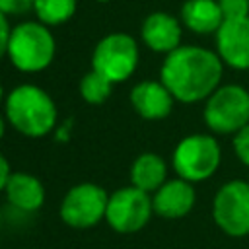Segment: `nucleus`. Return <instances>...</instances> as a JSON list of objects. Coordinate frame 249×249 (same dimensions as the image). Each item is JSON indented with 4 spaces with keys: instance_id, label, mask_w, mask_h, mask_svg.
<instances>
[{
    "instance_id": "nucleus-1",
    "label": "nucleus",
    "mask_w": 249,
    "mask_h": 249,
    "mask_svg": "<svg viewBox=\"0 0 249 249\" xmlns=\"http://www.w3.org/2000/svg\"><path fill=\"white\" fill-rule=\"evenodd\" d=\"M222 72L224 62L218 53L196 45H181L165 54L160 80L175 101L196 103L208 99L220 88Z\"/></svg>"
},
{
    "instance_id": "nucleus-2",
    "label": "nucleus",
    "mask_w": 249,
    "mask_h": 249,
    "mask_svg": "<svg viewBox=\"0 0 249 249\" xmlns=\"http://www.w3.org/2000/svg\"><path fill=\"white\" fill-rule=\"evenodd\" d=\"M56 105L39 86L21 84L6 97V121L23 136L41 138L56 124Z\"/></svg>"
},
{
    "instance_id": "nucleus-3",
    "label": "nucleus",
    "mask_w": 249,
    "mask_h": 249,
    "mask_svg": "<svg viewBox=\"0 0 249 249\" xmlns=\"http://www.w3.org/2000/svg\"><path fill=\"white\" fill-rule=\"evenodd\" d=\"M54 37L41 21H21L12 27L6 56L19 72H41L54 58Z\"/></svg>"
},
{
    "instance_id": "nucleus-4",
    "label": "nucleus",
    "mask_w": 249,
    "mask_h": 249,
    "mask_svg": "<svg viewBox=\"0 0 249 249\" xmlns=\"http://www.w3.org/2000/svg\"><path fill=\"white\" fill-rule=\"evenodd\" d=\"M220 161L222 150L218 140L200 132L181 138L171 156L175 173L189 183H198L212 177L220 167Z\"/></svg>"
},
{
    "instance_id": "nucleus-5",
    "label": "nucleus",
    "mask_w": 249,
    "mask_h": 249,
    "mask_svg": "<svg viewBox=\"0 0 249 249\" xmlns=\"http://www.w3.org/2000/svg\"><path fill=\"white\" fill-rule=\"evenodd\" d=\"M204 123L212 132L235 134L249 124V91L237 84L220 86L204 103Z\"/></svg>"
},
{
    "instance_id": "nucleus-6",
    "label": "nucleus",
    "mask_w": 249,
    "mask_h": 249,
    "mask_svg": "<svg viewBox=\"0 0 249 249\" xmlns=\"http://www.w3.org/2000/svg\"><path fill=\"white\" fill-rule=\"evenodd\" d=\"M138 43L128 33H109L93 49L91 70L105 76L111 84L124 82L138 66Z\"/></svg>"
},
{
    "instance_id": "nucleus-7",
    "label": "nucleus",
    "mask_w": 249,
    "mask_h": 249,
    "mask_svg": "<svg viewBox=\"0 0 249 249\" xmlns=\"http://www.w3.org/2000/svg\"><path fill=\"white\" fill-rule=\"evenodd\" d=\"M212 218L230 237L249 235V183L241 179L224 183L214 195Z\"/></svg>"
},
{
    "instance_id": "nucleus-8",
    "label": "nucleus",
    "mask_w": 249,
    "mask_h": 249,
    "mask_svg": "<svg viewBox=\"0 0 249 249\" xmlns=\"http://www.w3.org/2000/svg\"><path fill=\"white\" fill-rule=\"evenodd\" d=\"M109 195L95 183H78L68 189L60 202V218L70 228H91L105 220Z\"/></svg>"
},
{
    "instance_id": "nucleus-9",
    "label": "nucleus",
    "mask_w": 249,
    "mask_h": 249,
    "mask_svg": "<svg viewBox=\"0 0 249 249\" xmlns=\"http://www.w3.org/2000/svg\"><path fill=\"white\" fill-rule=\"evenodd\" d=\"M152 214V196L130 185L109 195L105 220L119 233H134L150 222Z\"/></svg>"
},
{
    "instance_id": "nucleus-10",
    "label": "nucleus",
    "mask_w": 249,
    "mask_h": 249,
    "mask_svg": "<svg viewBox=\"0 0 249 249\" xmlns=\"http://www.w3.org/2000/svg\"><path fill=\"white\" fill-rule=\"evenodd\" d=\"M216 53L235 70H249V16L224 19L216 31Z\"/></svg>"
},
{
    "instance_id": "nucleus-11",
    "label": "nucleus",
    "mask_w": 249,
    "mask_h": 249,
    "mask_svg": "<svg viewBox=\"0 0 249 249\" xmlns=\"http://www.w3.org/2000/svg\"><path fill=\"white\" fill-rule=\"evenodd\" d=\"M195 200H196V193L193 183L181 177L165 181L152 196L154 212L167 220H177L187 216L193 210Z\"/></svg>"
},
{
    "instance_id": "nucleus-12",
    "label": "nucleus",
    "mask_w": 249,
    "mask_h": 249,
    "mask_svg": "<svg viewBox=\"0 0 249 249\" xmlns=\"http://www.w3.org/2000/svg\"><path fill=\"white\" fill-rule=\"evenodd\" d=\"M173 101H175V97L163 86L161 80L160 82H156V80H144V82H138L130 89L132 109L142 119H148V121L165 119L171 113V109H173Z\"/></svg>"
},
{
    "instance_id": "nucleus-13",
    "label": "nucleus",
    "mask_w": 249,
    "mask_h": 249,
    "mask_svg": "<svg viewBox=\"0 0 249 249\" xmlns=\"http://www.w3.org/2000/svg\"><path fill=\"white\" fill-rule=\"evenodd\" d=\"M181 23L177 18L165 12H154L146 16L140 27V37L144 45L154 53L169 54L181 47Z\"/></svg>"
},
{
    "instance_id": "nucleus-14",
    "label": "nucleus",
    "mask_w": 249,
    "mask_h": 249,
    "mask_svg": "<svg viewBox=\"0 0 249 249\" xmlns=\"http://www.w3.org/2000/svg\"><path fill=\"white\" fill-rule=\"evenodd\" d=\"M6 198L12 206L23 212H35L45 202V187L43 183L23 171H14L6 183Z\"/></svg>"
},
{
    "instance_id": "nucleus-15",
    "label": "nucleus",
    "mask_w": 249,
    "mask_h": 249,
    "mask_svg": "<svg viewBox=\"0 0 249 249\" xmlns=\"http://www.w3.org/2000/svg\"><path fill=\"white\" fill-rule=\"evenodd\" d=\"M224 19L218 0H187L181 6V23L198 35L216 33Z\"/></svg>"
},
{
    "instance_id": "nucleus-16",
    "label": "nucleus",
    "mask_w": 249,
    "mask_h": 249,
    "mask_svg": "<svg viewBox=\"0 0 249 249\" xmlns=\"http://www.w3.org/2000/svg\"><path fill=\"white\" fill-rule=\"evenodd\" d=\"M167 165L161 156L154 152L140 154L130 167V183L132 187L144 191V193H156L167 179Z\"/></svg>"
},
{
    "instance_id": "nucleus-17",
    "label": "nucleus",
    "mask_w": 249,
    "mask_h": 249,
    "mask_svg": "<svg viewBox=\"0 0 249 249\" xmlns=\"http://www.w3.org/2000/svg\"><path fill=\"white\" fill-rule=\"evenodd\" d=\"M76 6L78 0H33V12L47 27L66 23L74 16Z\"/></svg>"
},
{
    "instance_id": "nucleus-18",
    "label": "nucleus",
    "mask_w": 249,
    "mask_h": 249,
    "mask_svg": "<svg viewBox=\"0 0 249 249\" xmlns=\"http://www.w3.org/2000/svg\"><path fill=\"white\" fill-rule=\"evenodd\" d=\"M111 89H113V84L95 70H89L80 82V95L84 97L86 103H91V105L103 103L111 95Z\"/></svg>"
},
{
    "instance_id": "nucleus-19",
    "label": "nucleus",
    "mask_w": 249,
    "mask_h": 249,
    "mask_svg": "<svg viewBox=\"0 0 249 249\" xmlns=\"http://www.w3.org/2000/svg\"><path fill=\"white\" fill-rule=\"evenodd\" d=\"M218 4L222 8L226 19L249 16V0H218Z\"/></svg>"
},
{
    "instance_id": "nucleus-20",
    "label": "nucleus",
    "mask_w": 249,
    "mask_h": 249,
    "mask_svg": "<svg viewBox=\"0 0 249 249\" xmlns=\"http://www.w3.org/2000/svg\"><path fill=\"white\" fill-rule=\"evenodd\" d=\"M233 152L237 160L249 167V124L233 134Z\"/></svg>"
},
{
    "instance_id": "nucleus-21",
    "label": "nucleus",
    "mask_w": 249,
    "mask_h": 249,
    "mask_svg": "<svg viewBox=\"0 0 249 249\" xmlns=\"http://www.w3.org/2000/svg\"><path fill=\"white\" fill-rule=\"evenodd\" d=\"M33 10V0H0V12L6 16H21Z\"/></svg>"
},
{
    "instance_id": "nucleus-22",
    "label": "nucleus",
    "mask_w": 249,
    "mask_h": 249,
    "mask_svg": "<svg viewBox=\"0 0 249 249\" xmlns=\"http://www.w3.org/2000/svg\"><path fill=\"white\" fill-rule=\"evenodd\" d=\"M10 33H12V27L8 23V16L0 12V58L6 54L8 51V41H10Z\"/></svg>"
},
{
    "instance_id": "nucleus-23",
    "label": "nucleus",
    "mask_w": 249,
    "mask_h": 249,
    "mask_svg": "<svg viewBox=\"0 0 249 249\" xmlns=\"http://www.w3.org/2000/svg\"><path fill=\"white\" fill-rule=\"evenodd\" d=\"M10 175H12L10 163H8V160L4 158V154L0 152V191H4V189H6V183H8Z\"/></svg>"
},
{
    "instance_id": "nucleus-24",
    "label": "nucleus",
    "mask_w": 249,
    "mask_h": 249,
    "mask_svg": "<svg viewBox=\"0 0 249 249\" xmlns=\"http://www.w3.org/2000/svg\"><path fill=\"white\" fill-rule=\"evenodd\" d=\"M4 130H6V121H4V117L0 115V138L4 136Z\"/></svg>"
},
{
    "instance_id": "nucleus-25",
    "label": "nucleus",
    "mask_w": 249,
    "mask_h": 249,
    "mask_svg": "<svg viewBox=\"0 0 249 249\" xmlns=\"http://www.w3.org/2000/svg\"><path fill=\"white\" fill-rule=\"evenodd\" d=\"M2 97H4V88H2V84H0V101H2Z\"/></svg>"
},
{
    "instance_id": "nucleus-26",
    "label": "nucleus",
    "mask_w": 249,
    "mask_h": 249,
    "mask_svg": "<svg viewBox=\"0 0 249 249\" xmlns=\"http://www.w3.org/2000/svg\"><path fill=\"white\" fill-rule=\"evenodd\" d=\"M95 2H109V0H95Z\"/></svg>"
}]
</instances>
